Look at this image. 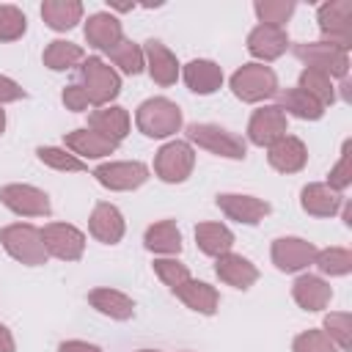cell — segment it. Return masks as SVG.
<instances>
[{
  "label": "cell",
  "instance_id": "6da1fadb",
  "mask_svg": "<svg viewBox=\"0 0 352 352\" xmlns=\"http://www.w3.org/2000/svg\"><path fill=\"white\" fill-rule=\"evenodd\" d=\"M77 85L85 91L94 107H104L121 94V74L107 66L99 55H88L77 66Z\"/></svg>",
  "mask_w": 352,
  "mask_h": 352
},
{
  "label": "cell",
  "instance_id": "7a4b0ae2",
  "mask_svg": "<svg viewBox=\"0 0 352 352\" xmlns=\"http://www.w3.org/2000/svg\"><path fill=\"white\" fill-rule=\"evenodd\" d=\"M0 245L14 261H19L25 267H44L50 261V253H47L44 239H41V228H36L30 223L3 226L0 228Z\"/></svg>",
  "mask_w": 352,
  "mask_h": 352
},
{
  "label": "cell",
  "instance_id": "3957f363",
  "mask_svg": "<svg viewBox=\"0 0 352 352\" xmlns=\"http://www.w3.org/2000/svg\"><path fill=\"white\" fill-rule=\"evenodd\" d=\"M228 85H231V94H234L239 102H245V104L267 102V99L278 96V91H280L278 74H275L270 66L256 63V60H253V63H242V66L231 74Z\"/></svg>",
  "mask_w": 352,
  "mask_h": 352
},
{
  "label": "cell",
  "instance_id": "277c9868",
  "mask_svg": "<svg viewBox=\"0 0 352 352\" xmlns=\"http://www.w3.org/2000/svg\"><path fill=\"white\" fill-rule=\"evenodd\" d=\"M135 124L146 138H170L182 129L184 118H182V107L165 96H151L146 102H140L138 113H135Z\"/></svg>",
  "mask_w": 352,
  "mask_h": 352
},
{
  "label": "cell",
  "instance_id": "5b68a950",
  "mask_svg": "<svg viewBox=\"0 0 352 352\" xmlns=\"http://www.w3.org/2000/svg\"><path fill=\"white\" fill-rule=\"evenodd\" d=\"M187 143L209 151V154H217L223 160H245L248 157V140L220 124H190L187 126Z\"/></svg>",
  "mask_w": 352,
  "mask_h": 352
},
{
  "label": "cell",
  "instance_id": "8992f818",
  "mask_svg": "<svg viewBox=\"0 0 352 352\" xmlns=\"http://www.w3.org/2000/svg\"><path fill=\"white\" fill-rule=\"evenodd\" d=\"M292 52L300 63H305V69H316V72H324L327 77H338V80H346V74H349V52L336 44L302 41V44H294Z\"/></svg>",
  "mask_w": 352,
  "mask_h": 352
},
{
  "label": "cell",
  "instance_id": "52a82bcc",
  "mask_svg": "<svg viewBox=\"0 0 352 352\" xmlns=\"http://www.w3.org/2000/svg\"><path fill=\"white\" fill-rule=\"evenodd\" d=\"M322 41L349 52L352 47V0H327L316 8Z\"/></svg>",
  "mask_w": 352,
  "mask_h": 352
},
{
  "label": "cell",
  "instance_id": "ba28073f",
  "mask_svg": "<svg viewBox=\"0 0 352 352\" xmlns=\"http://www.w3.org/2000/svg\"><path fill=\"white\" fill-rule=\"evenodd\" d=\"M195 168V148L187 140H168L154 154V173L165 184H182Z\"/></svg>",
  "mask_w": 352,
  "mask_h": 352
},
{
  "label": "cell",
  "instance_id": "9c48e42d",
  "mask_svg": "<svg viewBox=\"0 0 352 352\" xmlns=\"http://www.w3.org/2000/svg\"><path fill=\"white\" fill-rule=\"evenodd\" d=\"M94 179L113 192H129L148 182V165L138 160H121V162H102L94 168Z\"/></svg>",
  "mask_w": 352,
  "mask_h": 352
},
{
  "label": "cell",
  "instance_id": "30bf717a",
  "mask_svg": "<svg viewBox=\"0 0 352 352\" xmlns=\"http://www.w3.org/2000/svg\"><path fill=\"white\" fill-rule=\"evenodd\" d=\"M0 204L19 217H50L52 214L50 195L44 190H38L33 184H22V182L0 187Z\"/></svg>",
  "mask_w": 352,
  "mask_h": 352
},
{
  "label": "cell",
  "instance_id": "8fae6325",
  "mask_svg": "<svg viewBox=\"0 0 352 352\" xmlns=\"http://www.w3.org/2000/svg\"><path fill=\"white\" fill-rule=\"evenodd\" d=\"M41 239L50 258L58 261H80L85 253V234L72 223H47L41 228Z\"/></svg>",
  "mask_w": 352,
  "mask_h": 352
},
{
  "label": "cell",
  "instance_id": "7c38bea8",
  "mask_svg": "<svg viewBox=\"0 0 352 352\" xmlns=\"http://www.w3.org/2000/svg\"><path fill=\"white\" fill-rule=\"evenodd\" d=\"M316 245L302 236H278L270 248V258L278 272H302L314 264Z\"/></svg>",
  "mask_w": 352,
  "mask_h": 352
},
{
  "label": "cell",
  "instance_id": "4fadbf2b",
  "mask_svg": "<svg viewBox=\"0 0 352 352\" xmlns=\"http://www.w3.org/2000/svg\"><path fill=\"white\" fill-rule=\"evenodd\" d=\"M283 135H289V118L278 104H264L258 110H253L250 121H248V140L253 146H272L275 140H280Z\"/></svg>",
  "mask_w": 352,
  "mask_h": 352
},
{
  "label": "cell",
  "instance_id": "5bb4252c",
  "mask_svg": "<svg viewBox=\"0 0 352 352\" xmlns=\"http://www.w3.org/2000/svg\"><path fill=\"white\" fill-rule=\"evenodd\" d=\"M214 204L228 220H236L242 226H258L272 212L270 201L256 195H242V192H220Z\"/></svg>",
  "mask_w": 352,
  "mask_h": 352
},
{
  "label": "cell",
  "instance_id": "9a60e30c",
  "mask_svg": "<svg viewBox=\"0 0 352 352\" xmlns=\"http://www.w3.org/2000/svg\"><path fill=\"white\" fill-rule=\"evenodd\" d=\"M248 52L256 58V63H270L278 60L292 44L286 28H272V25H256L248 33Z\"/></svg>",
  "mask_w": 352,
  "mask_h": 352
},
{
  "label": "cell",
  "instance_id": "2e32d148",
  "mask_svg": "<svg viewBox=\"0 0 352 352\" xmlns=\"http://www.w3.org/2000/svg\"><path fill=\"white\" fill-rule=\"evenodd\" d=\"M143 58H146V72L157 85L168 88V85H176V80L182 77V66H179L176 55L162 41L148 38L143 44Z\"/></svg>",
  "mask_w": 352,
  "mask_h": 352
},
{
  "label": "cell",
  "instance_id": "e0dca14e",
  "mask_svg": "<svg viewBox=\"0 0 352 352\" xmlns=\"http://www.w3.org/2000/svg\"><path fill=\"white\" fill-rule=\"evenodd\" d=\"M88 231L96 242L102 245H118L124 239V231H126V223H124V214L116 204H107V201H99L88 217Z\"/></svg>",
  "mask_w": 352,
  "mask_h": 352
},
{
  "label": "cell",
  "instance_id": "ac0fdd59",
  "mask_svg": "<svg viewBox=\"0 0 352 352\" xmlns=\"http://www.w3.org/2000/svg\"><path fill=\"white\" fill-rule=\"evenodd\" d=\"M292 297L294 302L302 308V311H324L333 300V286L322 278V275H311V272H302L294 278L292 283Z\"/></svg>",
  "mask_w": 352,
  "mask_h": 352
},
{
  "label": "cell",
  "instance_id": "d6986e66",
  "mask_svg": "<svg viewBox=\"0 0 352 352\" xmlns=\"http://www.w3.org/2000/svg\"><path fill=\"white\" fill-rule=\"evenodd\" d=\"M63 148L85 162V160H104V157H110L118 148V143H113L104 135L82 126V129H72V132L63 135Z\"/></svg>",
  "mask_w": 352,
  "mask_h": 352
},
{
  "label": "cell",
  "instance_id": "ffe728a7",
  "mask_svg": "<svg viewBox=\"0 0 352 352\" xmlns=\"http://www.w3.org/2000/svg\"><path fill=\"white\" fill-rule=\"evenodd\" d=\"M267 162L278 173H300L305 168V162H308V148H305V143L300 138L283 135L280 140L267 146Z\"/></svg>",
  "mask_w": 352,
  "mask_h": 352
},
{
  "label": "cell",
  "instance_id": "44dd1931",
  "mask_svg": "<svg viewBox=\"0 0 352 352\" xmlns=\"http://www.w3.org/2000/svg\"><path fill=\"white\" fill-rule=\"evenodd\" d=\"M85 41L99 50V52H110L116 44L124 41V28L118 22V16H113L110 11H96L85 19Z\"/></svg>",
  "mask_w": 352,
  "mask_h": 352
},
{
  "label": "cell",
  "instance_id": "7402d4cb",
  "mask_svg": "<svg viewBox=\"0 0 352 352\" xmlns=\"http://www.w3.org/2000/svg\"><path fill=\"white\" fill-rule=\"evenodd\" d=\"M182 80H184V85L192 94L209 96V94H214V91L223 88V80L226 77H223V69L214 60H209V58H192L190 63H184Z\"/></svg>",
  "mask_w": 352,
  "mask_h": 352
},
{
  "label": "cell",
  "instance_id": "603a6c76",
  "mask_svg": "<svg viewBox=\"0 0 352 352\" xmlns=\"http://www.w3.org/2000/svg\"><path fill=\"white\" fill-rule=\"evenodd\" d=\"M214 272L217 278L226 283V286H234V289H250L256 280H258V267L239 256V253H223L214 258Z\"/></svg>",
  "mask_w": 352,
  "mask_h": 352
},
{
  "label": "cell",
  "instance_id": "cb8c5ba5",
  "mask_svg": "<svg viewBox=\"0 0 352 352\" xmlns=\"http://www.w3.org/2000/svg\"><path fill=\"white\" fill-rule=\"evenodd\" d=\"M300 206L311 217H333L344 206V195L330 190L324 182H311L300 190Z\"/></svg>",
  "mask_w": 352,
  "mask_h": 352
},
{
  "label": "cell",
  "instance_id": "d4e9b609",
  "mask_svg": "<svg viewBox=\"0 0 352 352\" xmlns=\"http://www.w3.org/2000/svg\"><path fill=\"white\" fill-rule=\"evenodd\" d=\"M173 294H176L190 311H195V314H201V316H214L217 308H220V294H217V289H214L212 283H206V280L187 278L182 286L173 289Z\"/></svg>",
  "mask_w": 352,
  "mask_h": 352
},
{
  "label": "cell",
  "instance_id": "484cf974",
  "mask_svg": "<svg viewBox=\"0 0 352 352\" xmlns=\"http://www.w3.org/2000/svg\"><path fill=\"white\" fill-rule=\"evenodd\" d=\"M88 302L94 311H99L102 316H110L116 322H126L135 316V300L118 289L110 286H96L88 292Z\"/></svg>",
  "mask_w": 352,
  "mask_h": 352
},
{
  "label": "cell",
  "instance_id": "4316f807",
  "mask_svg": "<svg viewBox=\"0 0 352 352\" xmlns=\"http://www.w3.org/2000/svg\"><path fill=\"white\" fill-rule=\"evenodd\" d=\"M129 113L118 104H104V107H96L91 116H88V129L104 135L107 140L113 143H121L126 135H129Z\"/></svg>",
  "mask_w": 352,
  "mask_h": 352
},
{
  "label": "cell",
  "instance_id": "83f0119b",
  "mask_svg": "<svg viewBox=\"0 0 352 352\" xmlns=\"http://www.w3.org/2000/svg\"><path fill=\"white\" fill-rule=\"evenodd\" d=\"M143 245H146V250H151L157 256H179L182 253V231H179L176 220L151 223L143 234Z\"/></svg>",
  "mask_w": 352,
  "mask_h": 352
},
{
  "label": "cell",
  "instance_id": "f1b7e54d",
  "mask_svg": "<svg viewBox=\"0 0 352 352\" xmlns=\"http://www.w3.org/2000/svg\"><path fill=\"white\" fill-rule=\"evenodd\" d=\"M82 3L80 0H44L41 3V19L47 22L50 30L66 33L82 22Z\"/></svg>",
  "mask_w": 352,
  "mask_h": 352
},
{
  "label": "cell",
  "instance_id": "f546056e",
  "mask_svg": "<svg viewBox=\"0 0 352 352\" xmlns=\"http://www.w3.org/2000/svg\"><path fill=\"white\" fill-rule=\"evenodd\" d=\"M195 245H198V250H201L204 256L217 258V256H223V253H231V248H234V234H231L228 226L206 220V223H198V226H195Z\"/></svg>",
  "mask_w": 352,
  "mask_h": 352
},
{
  "label": "cell",
  "instance_id": "4dcf8cb0",
  "mask_svg": "<svg viewBox=\"0 0 352 352\" xmlns=\"http://www.w3.org/2000/svg\"><path fill=\"white\" fill-rule=\"evenodd\" d=\"M278 107H280L286 116H294V118H300V121H319V118L324 116V110H327V107H322L314 96H308L305 91H300L297 85L278 91Z\"/></svg>",
  "mask_w": 352,
  "mask_h": 352
},
{
  "label": "cell",
  "instance_id": "1f68e13d",
  "mask_svg": "<svg viewBox=\"0 0 352 352\" xmlns=\"http://www.w3.org/2000/svg\"><path fill=\"white\" fill-rule=\"evenodd\" d=\"M44 66L50 72H69L74 66H80L85 60V50L74 41H66V38H55L44 47V55H41Z\"/></svg>",
  "mask_w": 352,
  "mask_h": 352
},
{
  "label": "cell",
  "instance_id": "d6a6232c",
  "mask_svg": "<svg viewBox=\"0 0 352 352\" xmlns=\"http://www.w3.org/2000/svg\"><path fill=\"white\" fill-rule=\"evenodd\" d=\"M297 88L305 91L308 96H314L322 107H330V104L336 102V85H333V77H327L324 72L302 69V72H300V80H297Z\"/></svg>",
  "mask_w": 352,
  "mask_h": 352
},
{
  "label": "cell",
  "instance_id": "836d02e7",
  "mask_svg": "<svg viewBox=\"0 0 352 352\" xmlns=\"http://www.w3.org/2000/svg\"><path fill=\"white\" fill-rule=\"evenodd\" d=\"M314 264L327 278H344L352 272V253L346 248H324V250H316Z\"/></svg>",
  "mask_w": 352,
  "mask_h": 352
},
{
  "label": "cell",
  "instance_id": "e575fe53",
  "mask_svg": "<svg viewBox=\"0 0 352 352\" xmlns=\"http://www.w3.org/2000/svg\"><path fill=\"white\" fill-rule=\"evenodd\" d=\"M107 55H110V60L118 66V72H121V74L135 77V74H140V72L146 69L143 47H140V44H135V41H129V38H124L121 44H116Z\"/></svg>",
  "mask_w": 352,
  "mask_h": 352
},
{
  "label": "cell",
  "instance_id": "d590c367",
  "mask_svg": "<svg viewBox=\"0 0 352 352\" xmlns=\"http://www.w3.org/2000/svg\"><path fill=\"white\" fill-rule=\"evenodd\" d=\"M36 157L38 162H44L47 168L52 170H63V173H80V170H88V165L74 157L72 151H66L63 146H38L36 148Z\"/></svg>",
  "mask_w": 352,
  "mask_h": 352
},
{
  "label": "cell",
  "instance_id": "8d00e7d4",
  "mask_svg": "<svg viewBox=\"0 0 352 352\" xmlns=\"http://www.w3.org/2000/svg\"><path fill=\"white\" fill-rule=\"evenodd\" d=\"M294 8H297L294 0H256L253 3L258 25H272V28H283L292 19Z\"/></svg>",
  "mask_w": 352,
  "mask_h": 352
},
{
  "label": "cell",
  "instance_id": "74e56055",
  "mask_svg": "<svg viewBox=\"0 0 352 352\" xmlns=\"http://www.w3.org/2000/svg\"><path fill=\"white\" fill-rule=\"evenodd\" d=\"M322 330L333 338V344L341 352L349 349V341H352V316H349V311H330L322 322Z\"/></svg>",
  "mask_w": 352,
  "mask_h": 352
},
{
  "label": "cell",
  "instance_id": "f35d334b",
  "mask_svg": "<svg viewBox=\"0 0 352 352\" xmlns=\"http://www.w3.org/2000/svg\"><path fill=\"white\" fill-rule=\"evenodd\" d=\"M154 275L173 292L176 286H182L187 278H192L190 275V270H187V264H182L176 256H160V258H154Z\"/></svg>",
  "mask_w": 352,
  "mask_h": 352
},
{
  "label": "cell",
  "instance_id": "ab89813d",
  "mask_svg": "<svg viewBox=\"0 0 352 352\" xmlns=\"http://www.w3.org/2000/svg\"><path fill=\"white\" fill-rule=\"evenodd\" d=\"M28 30V16L16 6H0V41H16Z\"/></svg>",
  "mask_w": 352,
  "mask_h": 352
},
{
  "label": "cell",
  "instance_id": "60d3db41",
  "mask_svg": "<svg viewBox=\"0 0 352 352\" xmlns=\"http://www.w3.org/2000/svg\"><path fill=\"white\" fill-rule=\"evenodd\" d=\"M330 190H336V192H341L344 195V190L352 184V154H349V140L344 143V148H341V157H338V162L330 168V173H327V182H324Z\"/></svg>",
  "mask_w": 352,
  "mask_h": 352
},
{
  "label": "cell",
  "instance_id": "b9f144b4",
  "mask_svg": "<svg viewBox=\"0 0 352 352\" xmlns=\"http://www.w3.org/2000/svg\"><path fill=\"white\" fill-rule=\"evenodd\" d=\"M292 352H341L324 330H305L292 341Z\"/></svg>",
  "mask_w": 352,
  "mask_h": 352
},
{
  "label": "cell",
  "instance_id": "7bdbcfd3",
  "mask_svg": "<svg viewBox=\"0 0 352 352\" xmlns=\"http://www.w3.org/2000/svg\"><path fill=\"white\" fill-rule=\"evenodd\" d=\"M60 102L66 104V110H74V113H82V110H88V107H91V102H88V96H85V91H82L77 82H72V85H66V88L60 91Z\"/></svg>",
  "mask_w": 352,
  "mask_h": 352
},
{
  "label": "cell",
  "instance_id": "ee69618b",
  "mask_svg": "<svg viewBox=\"0 0 352 352\" xmlns=\"http://www.w3.org/2000/svg\"><path fill=\"white\" fill-rule=\"evenodd\" d=\"M19 99H25V88L16 80L0 74V107L8 104V102H19Z\"/></svg>",
  "mask_w": 352,
  "mask_h": 352
},
{
  "label": "cell",
  "instance_id": "f6af8a7d",
  "mask_svg": "<svg viewBox=\"0 0 352 352\" xmlns=\"http://www.w3.org/2000/svg\"><path fill=\"white\" fill-rule=\"evenodd\" d=\"M58 352H102L96 344H88V341H80V338H72V341H63L58 346Z\"/></svg>",
  "mask_w": 352,
  "mask_h": 352
},
{
  "label": "cell",
  "instance_id": "bcb514c9",
  "mask_svg": "<svg viewBox=\"0 0 352 352\" xmlns=\"http://www.w3.org/2000/svg\"><path fill=\"white\" fill-rule=\"evenodd\" d=\"M16 349V341L11 336V330L6 324H0V352H14Z\"/></svg>",
  "mask_w": 352,
  "mask_h": 352
},
{
  "label": "cell",
  "instance_id": "7dc6e473",
  "mask_svg": "<svg viewBox=\"0 0 352 352\" xmlns=\"http://www.w3.org/2000/svg\"><path fill=\"white\" fill-rule=\"evenodd\" d=\"M110 8H116V11H132L135 3H110Z\"/></svg>",
  "mask_w": 352,
  "mask_h": 352
},
{
  "label": "cell",
  "instance_id": "c3c4849f",
  "mask_svg": "<svg viewBox=\"0 0 352 352\" xmlns=\"http://www.w3.org/2000/svg\"><path fill=\"white\" fill-rule=\"evenodd\" d=\"M344 223L352 226V206L349 204H344Z\"/></svg>",
  "mask_w": 352,
  "mask_h": 352
},
{
  "label": "cell",
  "instance_id": "681fc988",
  "mask_svg": "<svg viewBox=\"0 0 352 352\" xmlns=\"http://www.w3.org/2000/svg\"><path fill=\"white\" fill-rule=\"evenodd\" d=\"M3 132H6V110L0 107V135H3Z\"/></svg>",
  "mask_w": 352,
  "mask_h": 352
},
{
  "label": "cell",
  "instance_id": "f907efd6",
  "mask_svg": "<svg viewBox=\"0 0 352 352\" xmlns=\"http://www.w3.org/2000/svg\"><path fill=\"white\" fill-rule=\"evenodd\" d=\"M138 352H160V349H138Z\"/></svg>",
  "mask_w": 352,
  "mask_h": 352
}]
</instances>
